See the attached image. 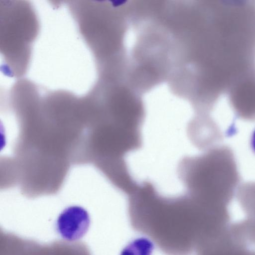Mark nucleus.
Instances as JSON below:
<instances>
[{"instance_id": "nucleus-4", "label": "nucleus", "mask_w": 255, "mask_h": 255, "mask_svg": "<svg viewBox=\"0 0 255 255\" xmlns=\"http://www.w3.org/2000/svg\"><path fill=\"white\" fill-rule=\"evenodd\" d=\"M17 255H91L87 246L79 242H55L42 245L25 240Z\"/></svg>"}, {"instance_id": "nucleus-3", "label": "nucleus", "mask_w": 255, "mask_h": 255, "mask_svg": "<svg viewBox=\"0 0 255 255\" xmlns=\"http://www.w3.org/2000/svg\"><path fill=\"white\" fill-rule=\"evenodd\" d=\"M90 224V216L81 206H71L65 208L59 215L56 228L58 233L70 242L82 238L87 232Z\"/></svg>"}, {"instance_id": "nucleus-5", "label": "nucleus", "mask_w": 255, "mask_h": 255, "mask_svg": "<svg viewBox=\"0 0 255 255\" xmlns=\"http://www.w3.org/2000/svg\"><path fill=\"white\" fill-rule=\"evenodd\" d=\"M153 249L154 245L149 239L139 237L129 242L120 255H151Z\"/></svg>"}, {"instance_id": "nucleus-1", "label": "nucleus", "mask_w": 255, "mask_h": 255, "mask_svg": "<svg viewBox=\"0 0 255 255\" xmlns=\"http://www.w3.org/2000/svg\"><path fill=\"white\" fill-rule=\"evenodd\" d=\"M177 176L186 192L210 205L229 208L240 185L241 176L234 153L217 145L179 161Z\"/></svg>"}, {"instance_id": "nucleus-2", "label": "nucleus", "mask_w": 255, "mask_h": 255, "mask_svg": "<svg viewBox=\"0 0 255 255\" xmlns=\"http://www.w3.org/2000/svg\"><path fill=\"white\" fill-rule=\"evenodd\" d=\"M230 100L236 115L240 119L255 121V71L251 70L230 88Z\"/></svg>"}]
</instances>
